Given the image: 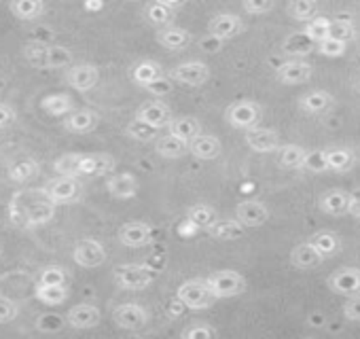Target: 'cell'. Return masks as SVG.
Returning a JSON list of instances; mask_svg holds the SVG:
<instances>
[{
    "mask_svg": "<svg viewBox=\"0 0 360 339\" xmlns=\"http://www.w3.org/2000/svg\"><path fill=\"white\" fill-rule=\"evenodd\" d=\"M248 148L257 151V153H276L280 148V136L278 132L269 129V127H252L246 132L244 136Z\"/></svg>",
    "mask_w": 360,
    "mask_h": 339,
    "instance_id": "44dd1931",
    "label": "cell"
},
{
    "mask_svg": "<svg viewBox=\"0 0 360 339\" xmlns=\"http://www.w3.org/2000/svg\"><path fill=\"white\" fill-rule=\"evenodd\" d=\"M343 318L349 322H360V295L347 297L343 303Z\"/></svg>",
    "mask_w": 360,
    "mask_h": 339,
    "instance_id": "f5cc1de1",
    "label": "cell"
},
{
    "mask_svg": "<svg viewBox=\"0 0 360 339\" xmlns=\"http://www.w3.org/2000/svg\"><path fill=\"white\" fill-rule=\"evenodd\" d=\"M144 18H146V22L150 24V26H155V28H167V26H172V20H174V11L172 9H167V7H163L161 3H150L146 9H144Z\"/></svg>",
    "mask_w": 360,
    "mask_h": 339,
    "instance_id": "b9f144b4",
    "label": "cell"
},
{
    "mask_svg": "<svg viewBox=\"0 0 360 339\" xmlns=\"http://www.w3.org/2000/svg\"><path fill=\"white\" fill-rule=\"evenodd\" d=\"M217 335H219V331L214 326H210L206 322H200V320L180 331V337H183V339H212Z\"/></svg>",
    "mask_w": 360,
    "mask_h": 339,
    "instance_id": "bcb514c9",
    "label": "cell"
},
{
    "mask_svg": "<svg viewBox=\"0 0 360 339\" xmlns=\"http://www.w3.org/2000/svg\"><path fill=\"white\" fill-rule=\"evenodd\" d=\"M286 13L295 22H311L318 13V0H288L286 3Z\"/></svg>",
    "mask_w": 360,
    "mask_h": 339,
    "instance_id": "74e56055",
    "label": "cell"
},
{
    "mask_svg": "<svg viewBox=\"0 0 360 339\" xmlns=\"http://www.w3.org/2000/svg\"><path fill=\"white\" fill-rule=\"evenodd\" d=\"M24 60L41 70H49V45L45 43H26L24 45Z\"/></svg>",
    "mask_w": 360,
    "mask_h": 339,
    "instance_id": "ab89813d",
    "label": "cell"
},
{
    "mask_svg": "<svg viewBox=\"0 0 360 339\" xmlns=\"http://www.w3.org/2000/svg\"><path fill=\"white\" fill-rule=\"evenodd\" d=\"M326 286H328L335 295H341V297L360 295V269H358V267H352V265L339 267V269H335V271L328 276Z\"/></svg>",
    "mask_w": 360,
    "mask_h": 339,
    "instance_id": "ba28073f",
    "label": "cell"
},
{
    "mask_svg": "<svg viewBox=\"0 0 360 339\" xmlns=\"http://www.w3.org/2000/svg\"><path fill=\"white\" fill-rule=\"evenodd\" d=\"M236 219L246 227V229H257L263 227L269 221V208L263 202L257 200H244L236 208Z\"/></svg>",
    "mask_w": 360,
    "mask_h": 339,
    "instance_id": "5bb4252c",
    "label": "cell"
},
{
    "mask_svg": "<svg viewBox=\"0 0 360 339\" xmlns=\"http://www.w3.org/2000/svg\"><path fill=\"white\" fill-rule=\"evenodd\" d=\"M242 7L248 15H265L274 11L276 0H242Z\"/></svg>",
    "mask_w": 360,
    "mask_h": 339,
    "instance_id": "681fc988",
    "label": "cell"
},
{
    "mask_svg": "<svg viewBox=\"0 0 360 339\" xmlns=\"http://www.w3.org/2000/svg\"><path fill=\"white\" fill-rule=\"evenodd\" d=\"M335 104V98L330 91H324V89H311L307 94H303L299 100H297V106L301 113L305 115H322L326 110H330Z\"/></svg>",
    "mask_w": 360,
    "mask_h": 339,
    "instance_id": "7402d4cb",
    "label": "cell"
},
{
    "mask_svg": "<svg viewBox=\"0 0 360 339\" xmlns=\"http://www.w3.org/2000/svg\"><path fill=\"white\" fill-rule=\"evenodd\" d=\"M347 49V41H341V39H335V37H328L324 41H320L316 45V51L326 56V58H341Z\"/></svg>",
    "mask_w": 360,
    "mask_h": 339,
    "instance_id": "7dc6e473",
    "label": "cell"
},
{
    "mask_svg": "<svg viewBox=\"0 0 360 339\" xmlns=\"http://www.w3.org/2000/svg\"><path fill=\"white\" fill-rule=\"evenodd\" d=\"M155 151L163 159H180L189 153V142L167 132L165 136H159L155 140Z\"/></svg>",
    "mask_w": 360,
    "mask_h": 339,
    "instance_id": "4316f807",
    "label": "cell"
},
{
    "mask_svg": "<svg viewBox=\"0 0 360 339\" xmlns=\"http://www.w3.org/2000/svg\"><path fill=\"white\" fill-rule=\"evenodd\" d=\"M136 119L144 121V123H148V125H153L157 129H163V127H167L172 123L174 117H172V108L167 104H163L159 100H150V102H144V104L138 106Z\"/></svg>",
    "mask_w": 360,
    "mask_h": 339,
    "instance_id": "2e32d148",
    "label": "cell"
},
{
    "mask_svg": "<svg viewBox=\"0 0 360 339\" xmlns=\"http://www.w3.org/2000/svg\"><path fill=\"white\" fill-rule=\"evenodd\" d=\"M146 91H150V94H157V96H163V94H169L172 91V79L167 81L165 77L163 79H159V81H155Z\"/></svg>",
    "mask_w": 360,
    "mask_h": 339,
    "instance_id": "9f6ffc18",
    "label": "cell"
},
{
    "mask_svg": "<svg viewBox=\"0 0 360 339\" xmlns=\"http://www.w3.org/2000/svg\"><path fill=\"white\" fill-rule=\"evenodd\" d=\"M169 79L180 83V85H189V87H202L210 79V68L200 62V60H189V62H180L169 70Z\"/></svg>",
    "mask_w": 360,
    "mask_h": 339,
    "instance_id": "52a82bcc",
    "label": "cell"
},
{
    "mask_svg": "<svg viewBox=\"0 0 360 339\" xmlns=\"http://www.w3.org/2000/svg\"><path fill=\"white\" fill-rule=\"evenodd\" d=\"M72 259H75L77 265L87 267V269H94V267L104 265V261H106V248H104L102 242H98L94 238H83V240H79L75 244Z\"/></svg>",
    "mask_w": 360,
    "mask_h": 339,
    "instance_id": "9c48e42d",
    "label": "cell"
},
{
    "mask_svg": "<svg viewBox=\"0 0 360 339\" xmlns=\"http://www.w3.org/2000/svg\"><path fill=\"white\" fill-rule=\"evenodd\" d=\"M41 108L53 117H66L75 110V100L68 94H49L43 98Z\"/></svg>",
    "mask_w": 360,
    "mask_h": 339,
    "instance_id": "d590c367",
    "label": "cell"
},
{
    "mask_svg": "<svg viewBox=\"0 0 360 339\" xmlns=\"http://www.w3.org/2000/svg\"><path fill=\"white\" fill-rule=\"evenodd\" d=\"M20 316V303L7 297H0V324H9Z\"/></svg>",
    "mask_w": 360,
    "mask_h": 339,
    "instance_id": "f907efd6",
    "label": "cell"
},
{
    "mask_svg": "<svg viewBox=\"0 0 360 339\" xmlns=\"http://www.w3.org/2000/svg\"><path fill=\"white\" fill-rule=\"evenodd\" d=\"M322 261H324V257L318 252V248L309 240L303 244H297L290 252V263L297 269H314V267H320Z\"/></svg>",
    "mask_w": 360,
    "mask_h": 339,
    "instance_id": "83f0119b",
    "label": "cell"
},
{
    "mask_svg": "<svg viewBox=\"0 0 360 339\" xmlns=\"http://www.w3.org/2000/svg\"><path fill=\"white\" fill-rule=\"evenodd\" d=\"M347 215H352L354 219L360 221V191L358 193H352V204H349V212Z\"/></svg>",
    "mask_w": 360,
    "mask_h": 339,
    "instance_id": "6f0895ef",
    "label": "cell"
},
{
    "mask_svg": "<svg viewBox=\"0 0 360 339\" xmlns=\"http://www.w3.org/2000/svg\"><path fill=\"white\" fill-rule=\"evenodd\" d=\"M39 284H68V274L60 265H47L39 274Z\"/></svg>",
    "mask_w": 360,
    "mask_h": 339,
    "instance_id": "c3c4849f",
    "label": "cell"
},
{
    "mask_svg": "<svg viewBox=\"0 0 360 339\" xmlns=\"http://www.w3.org/2000/svg\"><path fill=\"white\" fill-rule=\"evenodd\" d=\"M242 30H244V22L236 13H219L208 24V32L217 41H231L240 37Z\"/></svg>",
    "mask_w": 360,
    "mask_h": 339,
    "instance_id": "7c38bea8",
    "label": "cell"
},
{
    "mask_svg": "<svg viewBox=\"0 0 360 339\" xmlns=\"http://www.w3.org/2000/svg\"><path fill=\"white\" fill-rule=\"evenodd\" d=\"M64 79H66V83L72 89L85 94V91H91L98 85V81H100V68L96 64H87V62L72 64V66H68Z\"/></svg>",
    "mask_w": 360,
    "mask_h": 339,
    "instance_id": "30bf717a",
    "label": "cell"
},
{
    "mask_svg": "<svg viewBox=\"0 0 360 339\" xmlns=\"http://www.w3.org/2000/svg\"><path fill=\"white\" fill-rule=\"evenodd\" d=\"M309 242L318 248V252H320L324 259L337 257V255L341 252V248H343L341 238H339L335 231H330V229H320V231H316V234L309 238Z\"/></svg>",
    "mask_w": 360,
    "mask_h": 339,
    "instance_id": "4dcf8cb0",
    "label": "cell"
},
{
    "mask_svg": "<svg viewBox=\"0 0 360 339\" xmlns=\"http://www.w3.org/2000/svg\"><path fill=\"white\" fill-rule=\"evenodd\" d=\"M98 123H100V115L89 108L72 110L62 119V127L70 134H89L98 127Z\"/></svg>",
    "mask_w": 360,
    "mask_h": 339,
    "instance_id": "ac0fdd59",
    "label": "cell"
},
{
    "mask_svg": "<svg viewBox=\"0 0 360 339\" xmlns=\"http://www.w3.org/2000/svg\"><path fill=\"white\" fill-rule=\"evenodd\" d=\"M129 3H140V0H129Z\"/></svg>",
    "mask_w": 360,
    "mask_h": 339,
    "instance_id": "94428289",
    "label": "cell"
},
{
    "mask_svg": "<svg viewBox=\"0 0 360 339\" xmlns=\"http://www.w3.org/2000/svg\"><path fill=\"white\" fill-rule=\"evenodd\" d=\"M349 204H352V193L341 191V189H330L326 193L320 196L318 200V208L328 215V217H343L349 212Z\"/></svg>",
    "mask_w": 360,
    "mask_h": 339,
    "instance_id": "603a6c76",
    "label": "cell"
},
{
    "mask_svg": "<svg viewBox=\"0 0 360 339\" xmlns=\"http://www.w3.org/2000/svg\"><path fill=\"white\" fill-rule=\"evenodd\" d=\"M45 191L47 196L60 206H66V204H75L81 200L83 196V185L79 183L77 177H62L58 174L56 179H49L47 185H45Z\"/></svg>",
    "mask_w": 360,
    "mask_h": 339,
    "instance_id": "8992f818",
    "label": "cell"
},
{
    "mask_svg": "<svg viewBox=\"0 0 360 339\" xmlns=\"http://www.w3.org/2000/svg\"><path fill=\"white\" fill-rule=\"evenodd\" d=\"M34 297L43 305H62L68 299V286L66 284H37Z\"/></svg>",
    "mask_w": 360,
    "mask_h": 339,
    "instance_id": "8d00e7d4",
    "label": "cell"
},
{
    "mask_svg": "<svg viewBox=\"0 0 360 339\" xmlns=\"http://www.w3.org/2000/svg\"><path fill=\"white\" fill-rule=\"evenodd\" d=\"M100 320H102V312H100V307H96L91 303H79V305L70 307L66 314V322L79 331L94 328L100 324Z\"/></svg>",
    "mask_w": 360,
    "mask_h": 339,
    "instance_id": "e0dca14e",
    "label": "cell"
},
{
    "mask_svg": "<svg viewBox=\"0 0 360 339\" xmlns=\"http://www.w3.org/2000/svg\"><path fill=\"white\" fill-rule=\"evenodd\" d=\"M58 204L43 189H20L9 202V221L20 229H37L53 221Z\"/></svg>",
    "mask_w": 360,
    "mask_h": 339,
    "instance_id": "6da1fadb",
    "label": "cell"
},
{
    "mask_svg": "<svg viewBox=\"0 0 360 339\" xmlns=\"http://www.w3.org/2000/svg\"><path fill=\"white\" fill-rule=\"evenodd\" d=\"M115 170V159L108 153L83 155L81 161V177H104Z\"/></svg>",
    "mask_w": 360,
    "mask_h": 339,
    "instance_id": "f1b7e54d",
    "label": "cell"
},
{
    "mask_svg": "<svg viewBox=\"0 0 360 339\" xmlns=\"http://www.w3.org/2000/svg\"><path fill=\"white\" fill-rule=\"evenodd\" d=\"M354 24L349 20H333L330 22V37L341 39V41H349L354 39Z\"/></svg>",
    "mask_w": 360,
    "mask_h": 339,
    "instance_id": "816d5d0a",
    "label": "cell"
},
{
    "mask_svg": "<svg viewBox=\"0 0 360 339\" xmlns=\"http://www.w3.org/2000/svg\"><path fill=\"white\" fill-rule=\"evenodd\" d=\"M157 3H161L163 7H167V9L176 11V9H180V7H185L187 0H157Z\"/></svg>",
    "mask_w": 360,
    "mask_h": 339,
    "instance_id": "680465c9",
    "label": "cell"
},
{
    "mask_svg": "<svg viewBox=\"0 0 360 339\" xmlns=\"http://www.w3.org/2000/svg\"><path fill=\"white\" fill-rule=\"evenodd\" d=\"M106 191L115 200H131V198L138 196V179L134 174H129V172L112 174L106 181Z\"/></svg>",
    "mask_w": 360,
    "mask_h": 339,
    "instance_id": "cb8c5ba5",
    "label": "cell"
},
{
    "mask_svg": "<svg viewBox=\"0 0 360 339\" xmlns=\"http://www.w3.org/2000/svg\"><path fill=\"white\" fill-rule=\"evenodd\" d=\"M125 136H129L131 140H138V142H155L159 138V129L144 121H138L134 117V121H129L125 125Z\"/></svg>",
    "mask_w": 360,
    "mask_h": 339,
    "instance_id": "7bdbcfd3",
    "label": "cell"
},
{
    "mask_svg": "<svg viewBox=\"0 0 360 339\" xmlns=\"http://www.w3.org/2000/svg\"><path fill=\"white\" fill-rule=\"evenodd\" d=\"M167 132L178 136V138H183V140H193L195 136L202 134V123L191 117V115H183V117H174L172 123L167 125Z\"/></svg>",
    "mask_w": 360,
    "mask_h": 339,
    "instance_id": "d6a6232c",
    "label": "cell"
},
{
    "mask_svg": "<svg viewBox=\"0 0 360 339\" xmlns=\"http://www.w3.org/2000/svg\"><path fill=\"white\" fill-rule=\"evenodd\" d=\"M314 66L305 60H286L276 68V79L282 85H303L311 79Z\"/></svg>",
    "mask_w": 360,
    "mask_h": 339,
    "instance_id": "8fae6325",
    "label": "cell"
},
{
    "mask_svg": "<svg viewBox=\"0 0 360 339\" xmlns=\"http://www.w3.org/2000/svg\"><path fill=\"white\" fill-rule=\"evenodd\" d=\"M9 9L20 22H34L45 13V0H11Z\"/></svg>",
    "mask_w": 360,
    "mask_h": 339,
    "instance_id": "1f68e13d",
    "label": "cell"
},
{
    "mask_svg": "<svg viewBox=\"0 0 360 339\" xmlns=\"http://www.w3.org/2000/svg\"><path fill=\"white\" fill-rule=\"evenodd\" d=\"M206 282L217 299H231V297L246 293V288H248L246 278L236 269H219V271L210 274L206 278Z\"/></svg>",
    "mask_w": 360,
    "mask_h": 339,
    "instance_id": "5b68a950",
    "label": "cell"
},
{
    "mask_svg": "<svg viewBox=\"0 0 360 339\" xmlns=\"http://www.w3.org/2000/svg\"><path fill=\"white\" fill-rule=\"evenodd\" d=\"M41 174V163L32 157H24L18 159L11 167H9V181L18 183V185H26L32 183L37 177Z\"/></svg>",
    "mask_w": 360,
    "mask_h": 339,
    "instance_id": "f546056e",
    "label": "cell"
},
{
    "mask_svg": "<svg viewBox=\"0 0 360 339\" xmlns=\"http://www.w3.org/2000/svg\"><path fill=\"white\" fill-rule=\"evenodd\" d=\"M303 32L307 34V39H311L314 45H318L320 41H324V39L330 37V20H326V18H314L311 22L305 24V30Z\"/></svg>",
    "mask_w": 360,
    "mask_h": 339,
    "instance_id": "ee69618b",
    "label": "cell"
},
{
    "mask_svg": "<svg viewBox=\"0 0 360 339\" xmlns=\"http://www.w3.org/2000/svg\"><path fill=\"white\" fill-rule=\"evenodd\" d=\"M18 121V110L11 104L0 102V129H9Z\"/></svg>",
    "mask_w": 360,
    "mask_h": 339,
    "instance_id": "11a10c76",
    "label": "cell"
},
{
    "mask_svg": "<svg viewBox=\"0 0 360 339\" xmlns=\"http://www.w3.org/2000/svg\"><path fill=\"white\" fill-rule=\"evenodd\" d=\"M176 299L183 301V305L187 309H208L217 301L208 282L200 280V278H193V280H187L180 284L176 288Z\"/></svg>",
    "mask_w": 360,
    "mask_h": 339,
    "instance_id": "277c9868",
    "label": "cell"
},
{
    "mask_svg": "<svg viewBox=\"0 0 360 339\" xmlns=\"http://www.w3.org/2000/svg\"><path fill=\"white\" fill-rule=\"evenodd\" d=\"M3 252H5V250H3V246H0V257H3Z\"/></svg>",
    "mask_w": 360,
    "mask_h": 339,
    "instance_id": "91938a15",
    "label": "cell"
},
{
    "mask_svg": "<svg viewBox=\"0 0 360 339\" xmlns=\"http://www.w3.org/2000/svg\"><path fill=\"white\" fill-rule=\"evenodd\" d=\"M112 278H115V284L123 290H144L153 284L155 271L148 265L123 263V265L115 267Z\"/></svg>",
    "mask_w": 360,
    "mask_h": 339,
    "instance_id": "3957f363",
    "label": "cell"
},
{
    "mask_svg": "<svg viewBox=\"0 0 360 339\" xmlns=\"http://www.w3.org/2000/svg\"><path fill=\"white\" fill-rule=\"evenodd\" d=\"M117 238L127 248H142V246H148L153 242V229H150L148 223L129 221V223H125V225L119 227Z\"/></svg>",
    "mask_w": 360,
    "mask_h": 339,
    "instance_id": "9a60e30c",
    "label": "cell"
},
{
    "mask_svg": "<svg viewBox=\"0 0 360 339\" xmlns=\"http://www.w3.org/2000/svg\"><path fill=\"white\" fill-rule=\"evenodd\" d=\"M303 167L311 170V172H324V170H326L324 151H314V153H307V159H305Z\"/></svg>",
    "mask_w": 360,
    "mask_h": 339,
    "instance_id": "db71d44e",
    "label": "cell"
},
{
    "mask_svg": "<svg viewBox=\"0 0 360 339\" xmlns=\"http://www.w3.org/2000/svg\"><path fill=\"white\" fill-rule=\"evenodd\" d=\"M223 144L217 136L212 134H200L193 140H189V153L202 161H212L221 155Z\"/></svg>",
    "mask_w": 360,
    "mask_h": 339,
    "instance_id": "484cf974",
    "label": "cell"
},
{
    "mask_svg": "<svg viewBox=\"0 0 360 339\" xmlns=\"http://www.w3.org/2000/svg\"><path fill=\"white\" fill-rule=\"evenodd\" d=\"M324 159H326V170H328V172H337V174L349 172V170L358 161L356 159V153L352 148H345V146L326 148L324 151Z\"/></svg>",
    "mask_w": 360,
    "mask_h": 339,
    "instance_id": "d4e9b609",
    "label": "cell"
},
{
    "mask_svg": "<svg viewBox=\"0 0 360 339\" xmlns=\"http://www.w3.org/2000/svg\"><path fill=\"white\" fill-rule=\"evenodd\" d=\"M72 51L62 45H49V70L72 66Z\"/></svg>",
    "mask_w": 360,
    "mask_h": 339,
    "instance_id": "f6af8a7d",
    "label": "cell"
},
{
    "mask_svg": "<svg viewBox=\"0 0 360 339\" xmlns=\"http://www.w3.org/2000/svg\"><path fill=\"white\" fill-rule=\"evenodd\" d=\"M187 219H189L195 227L206 229V231H210V229L221 221L219 212H217L212 206H208V204H195V206H191V208L187 210Z\"/></svg>",
    "mask_w": 360,
    "mask_h": 339,
    "instance_id": "e575fe53",
    "label": "cell"
},
{
    "mask_svg": "<svg viewBox=\"0 0 360 339\" xmlns=\"http://www.w3.org/2000/svg\"><path fill=\"white\" fill-rule=\"evenodd\" d=\"M157 43L167 49V51H185L191 43H193V37L189 30L180 28V26H167V28H159L157 34H155Z\"/></svg>",
    "mask_w": 360,
    "mask_h": 339,
    "instance_id": "d6986e66",
    "label": "cell"
},
{
    "mask_svg": "<svg viewBox=\"0 0 360 339\" xmlns=\"http://www.w3.org/2000/svg\"><path fill=\"white\" fill-rule=\"evenodd\" d=\"M263 119V106L255 100H236L225 108V121L233 129L248 132L257 127Z\"/></svg>",
    "mask_w": 360,
    "mask_h": 339,
    "instance_id": "7a4b0ae2",
    "label": "cell"
},
{
    "mask_svg": "<svg viewBox=\"0 0 360 339\" xmlns=\"http://www.w3.org/2000/svg\"><path fill=\"white\" fill-rule=\"evenodd\" d=\"M81 161H83L81 153H66L53 161V170L62 177H77L79 179L81 177Z\"/></svg>",
    "mask_w": 360,
    "mask_h": 339,
    "instance_id": "60d3db41",
    "label": "cell"
},
{
    "mask_svg": "<svg viewBox=\"0 0 360 339\" xmlns=\"http://www.w3.org/2000/svg\"><path fill=\"white\" fill-rule=\"evenodd\" d=\"M307 151L301 144H280L276 151V161L280 167H303Z\"/></svg>",
    "mask_w": 360,
    "mask_h": 339,
    "instance_id": "836d02e7",
    "label": "cell"
},
{
    "mask_svg": "<svg viewBox=\"0 0 360 339\" xmlns=\"http://www.w3.org/2000/svg\"><path fill=\"white\" fill-rule=\"evenodd\" d=\"M244 225L238 221V219H221L208 234L221 242H233V240H240L244 236Z\"/></svg>",
    "mask_w": 360,
    "mask_h": 339,
    "instance_id": "f35d334b",
    "label": "cell"
},
{
    "mask_svg": "<svg viewBox=\"0 0 360 339\" xmlns=\"http://www.w3.org/2000/svg\"><path fill=\"white\" fill-rule=\"evenodd\" d=\"M112 320L119 328L138 331L148 322V312L138 303H121L112 309Z\"/></svg>",
    "mask_w": 360,
    "mask_h": 339,
    "instance_id": "4fadbf2b",
    "label": "cell"
},
{
    "mask_svg": "<svg viewBox=\"0 0 360 339\" xmlns=\"http://www.w3.org/2000/svg\"><path fill=\"white\" fill-rule=\"evenodd\" d=\"M163 77H165V72H163L161 64L155 62V60H140V62H136V64L129 68V79H131V83H136V85L142 87V89H148L155 81H159V79H163Z\"/></svg>",
    "mask_w": 360,
    "mask_h": 339,
    "instance_id": "ffe728a7",
    "label": "cell"
}]
</instances>
